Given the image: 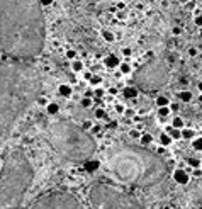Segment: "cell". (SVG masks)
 Segmentation results:
<instances>
[{
	"instance_id": "cell-1",
	"label": "cell",
	"mask_w": 202,
	"mask_h": 209,
	"mask_svg": "<svg viewBox=\"0 0 202 209\" xmlns=\"http://www.w3.org/2000/svg\"><path fill=\"white\" fill-rule=\"evenodd\" d=\"M46 27L39 0H0V48L14 60L41 55Z\"/></svg>"
},
{
	"instance_id": "cell-2",
	"label": "cell",
	"mask_w": 202,
	"mask_h": 209,
	"mask_svg": "<svg viewBox=\"0 0 202 209\" xmlns=\"http://www.w3.org/2000/svg\"><path fill=\"white\" fill-rule=\"evenodd\" d=\"M43 88L41 75L24 60H0V141L34 102Z\"/></svg>"
},
{
	"instance_id": "cell-3",
	"label": "cell",
	"mask_w": 202,
	"mask_h": 209,
	"mask_svg": "<svg viewBox=\"0 0 202 209\" xmlns=\"http://www.w3.org/2000/svg\"><path fill=\"white\" fill-rule=\"evenodd\" d=\"M104 168L114 180L138 189L156 187L170 173L166 161L160 155L126 143H116L107 148Z\"/></svg>"
},
{
	"instance_id": "cell-4",
	"label": "cell",
	"mask_w": 202,
	"mask_h": 209,
	"mask_svg": "<svg viewBox=\"0 0 202 209\" xmlns=\"http://www.w3.org/2000/svg\"><path fill=\"white\" fill-rule=\"evenodd\" d=\"M34 180V170L21 148H10L0 170V209H19Z\"/></svg>"
},
{
	"instance_id": "cell-5",
	"label": "cell",
	"mask_w": 202,
	"mask_h": 209,
	"mask_svg": "<svg viewBox=\"0 0 202 209\" xmlns=\"http://www.w3.org/2000/svg\"><path fill=\"white\" fill-rule=\"evenodd\" d=\"M46 139L61 160L80 163L92 158L95 153V141L83 128L71 121H58L48 126Z\"/></svg>"
},
{
	"instance_id": "cell-6",
	"label": "cell",
	"mask_w": 202,
	"mask_h": 209,
	"mask_svg": "<svg viewBox=\"0 0 202 209\" xmlns=\"http://www.w3.org/2000/svg\"><path fill=\"white\" fill-rule=\"evenodd\" d=\"M90 209H146L134 195L104 182L93 184L88 191Z\"/></svg>"
},
{
	"instance_id": "cell-7",
	"label": "cell",
	"mask_w": 202,
	"mask_h": 209,
	"mask_svg": "<svg viewBox=\"0 0 202 209\" xmlns=\"http://www.w3.org/2000/svg\"><path fill=\"white\" fill-rule=\"evenodd\" d=\"M170 80V70L160 60H150L141 65L134 73L136 87L144 92H154L165 87Z\"/></svg>"
},
{
	"instance_id": "cell-8",
	"label": "cell",
	"mask_w": 202,
	"mask_h": 209,
	"mask_svg": "<svg viewBox=\"0 0 202 209\" xmlns=\"http://www.w3.org/2000/svg\"><path fill=\"white\" fill-rule=\"evenodd\" d=\"M29 209H85L83 204L70 192H48L34 201Z\"/></svg>"
},
{
	"instance_id": "cell-9",
	"label": "cell",
	"mask_w": 202,
	"mask_h": 209,
	"mask_svg": "<svg viewBox=\"0 0 202 209\" xmlns=\"http://www.w3.org/2000/svg\"><path fill=\"white\" fill-rule=\"evenodd\" d=\"M173 179H175V182L177 184H180V185H185V184H189V173L185 172V170H182V168H178V170H175L173 172Z\"/></svg>"
},
{
	"instance_id": "cell-10",
	"label": "cell",
	"mask_w": 202,
	"mask_h": 209,
	"mask_svg": "<svg viewBox=\"0 0 202 209\" xmlns=\"http://www.w3.org/2000/svg\"><path fill=\"white\" fill-rule=\"evenodd\" d=\"M83 165H85V170H87V172H95L100 167V161L99 160H87V161H83Z\"/></svg>"
},
{
	"instance_id": "cell-11",
	"label": "cell",
	"mask_w": 202,
	"mask_h": 209,
	"mask_svg": "<svg viewBox=\"0 0 202 209\" xmlns=\"http://www.w3.org/2000/svg\"><path fill=\"white\" fill-rule=\"evenodd\" d=\"M104 63H105L109 68H116V66H119L121 65V61H119V58L117 56H114V55H109L105 60H104Z\"/></svg>"
},
{
	"instance_id": "cell-12",
	"label": "cell",
	"mask_w": 202,
	"mask_h": 209,
	"mask_svg": "<svg viewBox=\"0 0 202 209\" xmlns=\"http://www.w3.org/2000/svg\"><path fill=\"white\" fill-rule=\"evenodd\" d=\"M122 95H124L126 99H134V97L138 95V88L136 87H126L124 90H122Z\"/></svg>"
},
{
	"instance_id": "cell-13",
	"label": "cell",
	"mask_w": 202,
	"mask_h": 209,
	"mask_svg": "<svg viewBox=\"0 0 202 209\" xmlns=\"http://www.w3.org/2000/svg\"><path fill=\"white\" fill-rule=\"evenodd\" d=\"M58 92H59V95H63V97H70L71 95V87L70 85H59L58 87Z\"/></svg>"
},
{
	"instance_id": "cell-14",
	"label": "cell",
	"mask_w": 202,
	"mask_h": 209,
	"mask_svg": "<svg viewBox=\"0 0 202 209\" xmlns=\"http://www.w3.org/2000/svg\"><path fill=\"white\" fill-rule=\"evenodd\" d=\"M46 110H48V114H49V116H55V114H58L59 106H58L56 102H49L48 106H46Z\"/></svg>"
},
{
	"instance_id": "cell-15",
	"label": "cell",
	"mask_w": 202,
	"mask_h": 209,
	"mask_svg": "<svg viewBox=\"0 0 202 209\" xmlns=\"http://www.w3.org/2000/svg\"><path fill=\"white\" fill-rule=\"evenodd\" d=\"M160 143H162L163 146H168V145L172 143V136H170L168 133H162V134H160Z\"/></svg>"
},
{
	"instance_id": "cell-16",
	"label": "cell",
	"mask_w": 202,
	"mask_h": 209,
	"mask_svg": "<svg viewBox=\"0 0 202 209\" xmlns=\"http://www.w3.org/2000/svg\"><path fill=\"white\" fill-rule=\"evenodd\" d=\"M166 133H168V134L172 136V139H180V138H182V131H180V129L170 128V129H168V131H166Z\"/></svg>"
},
{
	"instance_id": "cell-17",
	"label": "cell",
	"mask_w": 202,
	"mask_h": 209,
	"mask_svg": "<svg viewBox=\"0 0 202 209\" xmlns=\"http://www.w3.org/2000/svg\"><path fill=\"white\" fill-rule=\"evenodd\" d=\"M156 106L158 107H166V106H170V102H168V99H166L165 95H160V97H156Z\"/></svg>"
},
{
	"instance_id": "cell-18",
	"label": "cell",
	"mask_w": 202,
	"mask_h": 209,
	"mask_svg": "<svg viewBox=\"0 0 202 209\" xmlns=\"http://www.w3.org/2000/svg\"><path fill=\"white\" fill-rule=\"evenodd\" d=\"M151 141H153V136L148 134V133L141 136V146H148V145H151Z\"/></svg>"
},
{
	"instance_id": "cell-19",
	"label": "cell",
	"mask_w": 202,
	"mask_h": 209,
	"mask_svg": "<svg viewBox=\"0 0 202 209\" xmlns=\"http://www.w3.org/2000/svg\"><path fill=\"white\" fill-rule=\"evenodd\" d=\"M180 99H182V102H190V100H192V92L182 90L180 92Z\"/></svg>"
},
{
	"instance_id": "cell-20",
	"label": "cell",
	"mask_w": 202,
	"mask_h": 209,
	"mask_svg": "<svg viewBox=\"0 0 202 209\" xmlns=\"http://www.w3.org/2000/svg\"><path fill=\"white\" fill-rule=\"evenodd\" d=\"M194 136H195L194 129H182V138L184 139H192Z\"/></svg>"
},
{
	"instance_id": "cell-21",
	"label": "cell",
	"mask_w": 202,
	"mask_h": 209,
	"mask_svg": "<svg viewBox=\"0 0 202 209\" xmlns=\"http://www.w3.org/2000/svg\"><path fill=\"white\" fill-rule=\"evenodd\" d=\"M172 128L182 129V128H184V119H182V118H175V119L172 121Z\"/></svg>"
},
{
	"instance_id": "cell-22",
	"label": "cell",
	"mask_w": 202,
	"mask_h": 209,
	"mask_svg": "<svg viewBox=\"0 0 202 209\" xmlns=\"http://www.w3.org/2000/svg\"><path fill=\"white\" fill-rule=\"evenodd\" d=\"M187 163H189L190 167H194V168H200V165H202V161L199 160V158H189Z\"/></svg>"
},
{
	"instance_id": "cell-23",
	"label": "cell",
	"mask_w": 202,
	"mask_h": 209,
	"mask_svg": "<svg viewBox=\"0 0 202 209\" xmlns=\"http://www.w3.org/2000/svg\"><path fill=\"white\" fill-rule=\"evenodd\" d=\"M102 37L107 43H112V41H114V34L110 33V31H102Z\"/></svg>"
},
{
	"instance_id": "cell-24",
	"label": "cell",
	"mask_w": 202,
	"mask_h": 209,
	"mask_svg": "<svg viewBox=\"0 0 202 209\" xmlns=\"http://www.w3.org/2000/svg\"><path fill=\"white\" fill-rule=\"evenodd\" d=\"M82 68H83V63L82 61H73L71 63V70H73V72H82Z\"/></svg>"
},
{
	"instance_id": "cell-25",
	"label": "cell",
	"mask_w": 202,
	"mask_h": 209,
	"mask_svg": "<svg viewBox=\"0 0 202 209\" xmlns=\"http://www.w3.org/2000/svg\"><path fill=\"white\" fill-rule=\"evenodd\" d=\"M121 73H124V75H128V73H131V66L128 65V63H121Z\"/></svg>"
},
{
	"instance_id": "cell-26",
	"label": "cell",
	"mask_w": 202,
	"mask_h": 209,
	"mask_svg": "<svg viewBox=\"0 0 202 209\" xmlns=\"http://www.w3.org/2000/svg\"><path fill=\"white\" fill-rule=\"evenodd\" d=\"M158 114H160V118H166V116L170 114V107L168 106H166V107H160Z\"/></svg>"
},
{
	"instance_id": "cell-27",
	"label": "cell",
	"mask_w": 202,
	"mask_h": 209,
	"mask_svg": "<svg viewBox=\"0 0 202 209\" xmlns=\"http://www.w3.org/2000/svg\"><path fill=\"white\" fill-rule=\"evenodd\" d=\"M194 150H197V151H202V138H197V139H194Z\"/></svg>"
},
{
	"instance_id": "cell-28",
	"label": "cell",
	"mask_w": 202,
	"mask_h": 209,
	"mask_svg": "<svg viewBox=\"0 0 202 209\" xmlns=\"http://www.w3.org/2000/svg\"><path fill=\"white\" fill-rule=\"evenodd\" d=\"M82 107H85V109H88V107H90V106H92V99H88V97H85V99H82Z\"/></svg>"
},
{
	"instance_id": "cell-29",
	"label": "cell",
	"mask_w": 202,
	"mask_h": 209,
	"mask_svg": "<svg viewBox=\"0 0 202 209\" xmlns=\"http://www.w3.org/2000/svg\"><path fill=\"white\" fill-rule=\"evenodd\" d=\"M100 82H102V78H100L99 75H93V77H90V83H92V85H99Z\"/></svg>"
},
{
	"instance_id": "cell-30",
	"label": "cell",
	"mask_w": 202,
	"mask_h": 209,
	"mask_svg": "<svg viewBox=\"0 0 202 209\" xmlns=\"http://www.w3.org/2000/svg\"><path fill=\"white\" fill-rule=\"evenodd\" d=\"M95 118H97V119L105 118V112H104V109H97V110H95Z\"/></svg>"
},
{
	"instance_id": "cell-31",
	"label": "cell",
	"mask_w": 202,
	"mask_h": 209,
	"mask_svg": "<svg viewBox=\"0 0 202 209\" xmlns=\"http://www.w3.org/2000/svg\"><path fill=\"white\" fill-rule=\"evenodd\" d=\"M37 104H39V106H48V100H46V97H43V95H39V99H37Z\"/></svg>"
},
{
	"instance_id": "cell-32",
	"label": "cell",
	"mask_w": 202,
	"mask_h": 209,
	"mask_svg": "<svg viewBox=\"0 0 202 209\" xmlns=\"http://www.w3.org/2000/svg\"><path fill=\"white\" fill-rule=\"evenodd\" d=\"M41 7H49V5L53 4V0H39Z\"/></svg>"
},
{
	"instance_id": "cell-33",
	"label": "cell",
	"mask_w": 202,
	"mask_h": 209,
	"mask_svg": "<svg viewBox=\"0 0 202 209\" xmlns=\"http://www.w3.org/2000/svg\"><path fill=\"white\" fill-rule=\"evenodd\" d=\"M75 56H77V53H75L73 49H70V51H66V58H70V60H73Z\"/></svg>"
},
{
	"instance_id": "cell-34",
	"label": "cell",
	"mask_w": 202,
	"mask_h": 209,
	"mask_svg": "<svg viewBox=\"0 0 202 209\" xmlns=\"http://www.w3.org/2000/svg\"><path fill=\"white\" fill-rule=\"evenodd\" d=\"M92 128H93V124L90 121H85L83 122V129H85V131H87V129H92Z\"/></svg>"
},
{
	"instance_id": "cell-35",
	"label": "cell",
	"mask_w": 202,
	"mask_h": 209,
	"mask_svg": "<svg viewBox=\"0 0 202 209\" xmlns=\"http://www.w3.org/2000/svg\"><path fill=\"white\" fill-rule=\"evenodd\" d=\"M129 134H131V138H141V134H139V131H136V129H132L131 133H129Z\"/></svg>"
},
{
	"instance_id": "cell-36",
	"label": "cell",
	"mask_w": 202,
	"mask_h": 209,
	"mask_svg": "<svg viewBox=\"0 0 202 209\" xmlns=\"http://www.w3.org/2000/svg\"><path fill=\"white\" fill-rule=\"evenodd\" d=\"M195 24H197L199 27H202V15H197V17H195Z\"/></svg>"
},
{
	"instance_id": "cell-37",
	"label": "cell",
	"mask_w": 202,
	"mask_h": 209,
	"mask_svg": "<svg viewBox=\"0 0 202 209\" xmlns=\"http://www.w3.org/2000/svg\"><path fill=\"white\" fill-rule=\"evenodd\" d=\"M189 55H190V56H197V49L190 48V49H189Z\"/></svg>"
},
{
	"instance_id": "cell-38",
	"label": "cell",
	"mask_w": 202,
	"mask_h": 209,
	"mask_svg": "<svg viewBox=\"0 0 202 209\" xmlns=\"http://www.w3.org/2000/svg\"><path fill=\"white\" fill-rule=\"evenodd\" d=\"M172 33L175 34V36H178V34L182 33V29H180V27H173V31H172Z\"/></svg>"
},
{
	"instance_id": "cell-39",
	"label": "cell",
	"mask_w": 202,
	"mask_h": 209,
	"mask_svg": "<svg viewBox=\"0 0 202 209\" xmlns=\"http://www.w3.org/2000/svg\"><path fill=\"white\" fill-rule=\"evenodd\" d=\"M95 95H97V97H102V95H104V90H102V88H97V90H95Z\"/></svg>"
},
{
	"instance_id": "cell-40",
	"label": "cell",
	"mask_w": 202,
	"mask_h": 209,
	"mask_svg": "<svg viewBox=\"0 0 202 209\" xmlns=\"http://www.w3.org/2000/svg\"><path fill=\"white\" fill-rule=\"evenodd\" d=\"M194 175H195V177H200V175H202V170H200V168H195V170H194Z\"/></svg>"
},
{
	"instance_id": "cell-41",
	"label": "cell",
	"mask_w": 202,
	"mask_h": 209,
	"mask_svg": "<svg viewBox=\"0 0 202 209\" xmlns=\"http://www.w3.org/2000/svg\"><path fill=\"white\" fill-rule=\"evenodd\" d=\"M122 53H124L126 56H129V55H131V49H129V48H126V49H122Z\"/></svg>"
},
{
	"instance_id": "cell-42",
	"label": "cell",
	"mask_w": 202,
	"mask_h": 209,
	"mask_svg": "<svg viewBox=\"0 0 202 209\" xmlns=\"http://www.w3.org/2000/svg\"><path fill=\"white\" fill-rule=\"evenodd\" d=\"M116 110H117V112H124V106H117V107H116Z\"/></svg>"
},
{
	"instance_id": "cell-43",
	"label": "cell",
	"mask_w": 202,
	"mask_h": 209,
	"mask_svg": "<svg viewBox=\"0 0 202 209\" xmlns=\"http://www.w3.org/2000/svg\"><path fill=\"white\" fill-rule=\"evenodd\" d=\"M109 94H110V95H116V94H117V90H116V88H109Z\"/></svg>"
},
{
	"instance_id": "cell-44",
	"label": "cell",
	"mask_w": 202,
	"mask_h": 209,
	"mask_svg": "<svg viewBox=\"0 0 202 209\" xmlns=\"http://www.w3.org/2000/svg\"><path fill=\"white\" fill-rule=\"evenodd\" d=\"M99 131H100L99 126H93V128H92V133H99Z\"/></svg>"
},
{
	"instance_id": "cell-45",
	"label": "cell",
	"mask_w": 202,
	"mask_h": 209,
	"mask_svg": "<svg viewBox=\"0 0 202 209\" xmlns=\"http://www.w3.org/2000/svg\"><path fill=\"white\" fill-rule=\"evenodd\" d=\"M177 109H178V107H177L175 104H172V106H170V110H177Z\"/></svg>"
},
{
	"instance_id": "cell-46",
	"label": "cell",
	"mask_w": 202,
	"mask_h": 209,
	"mask_svg": "<svg viewBox=\"0 0 202 209\" xmlns=\"http://www.w3.org/2000/svg\"><path fill=\"white\" fill-rule=\"evenodd\" d=\"M194 7H195V4H194V2H190V4L187 5V9H194Z\"/></svg>"
},
{
	"instance_id": "cell-47",
	"label": "cell",
	"mask_w": 202,
	"mask_h": 209,
	"mask_svg": "<svg viewBox=\"0 0 202 209\" xmlns=\"http://www.w3.org/2000/svg\"><path fill=\"white\" fill-rule=\"evenodd\" d=\"M199 90L202 92V82H199Z\"/></svg>"
},
{
	"instance_id": "cell-48",
	"label": "cell",
	"mask_w": 202,
	"mask_h": 209,
	"mask_svg": "<svg viewBox=\"0 0 202 209\" xmlns=\"http://www.w3.org/2000/svg\"><path fill=\"white\" fill-rule=\"evenodd\" d=\"M200 37H202V27H200Z\"/></svg>"
},
{
	"instance_id": "cell-49",
	"label": "cell",
	"mask_w": 202,
	"mask_h": 209,
	"mask_svg": "<svg viewBox=\"0 0 202 209\" xmlns=\"http://www.w3.org/2000/svg\"><path fill=\"white\" fill-rule=\"evenodd\" d=\"M200 60H202V53H200Z\"/></svg>"
},
{
	"instance_id": "cell-50",
	"label": "cell",
	"mask_w": 202,
	"mask_h": 209,
	"mask_svg": "<svg viewBox=\"0 0 202 209\" xmlns=\"http://www.w3.org/2000/svg\"><path fill=\"white\" fill-rule=\"evenodd\" d=\"M200 170H202V165H200Z\"/></svg>"
}]
</instances>
